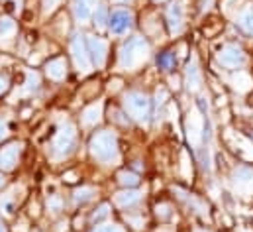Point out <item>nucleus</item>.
Segmentation results:
<instances>
[{
  "instance_id": "obj_1",
  "label": "nucleus",
  "mask_w": 253,
  "mask_h": 232,
  "mask_svg": "<svg viewBox=\"0 0 253 232\" xmlns=\"http://www.w3.org/2000/svg\"><path fill=\"white\" fill-rule=\"evenodd\" d=\"M90 154L94 160H98L100 164L106 166H114L120 160V152H118V140L116 134L110 130L98 132L92 136L90 140Z\"/></svg>"
},
{
  "instance_id": "obj_2",
  "label": "nucleus",
  "mask_w": 253,
  "mask_h": 232,
  "mask_svg": "<svg viewBox=\"0 0 253 232\" xmlns=\"http://www.w3.org/2000/svg\"><path fill=\"white\" fill-rule=\"evenodd\" d=\"M149 58V44L143 38H131L120 50L118 67L124 71H135L139 65H143Z\"/></svg>"
},
{
  "instance_id": "obj_3",
  "label": "nucleus",
  "mask_w": 253,
  "mask_h": 232,
  "mask_svg": "<svg viewBox=\"0 0 253 232\" xmlns=\"http://www.w3.org/2000/svg\"><path fill=\"white\" fill-rule=\"evenodd\" d=\"M75 140H77V130L71 122H63L53 138V144H51V158L53 160H61L65 156L71 154L73 146H75Z\"/></svg>"
},
{
  "instance_id": "obj_4",
  "label": "nucleus",
  "mask_w": 253,
  "mask_h": 232,
  "mask_svg": "<svg viewBox=\"0 0 253 232\" xmlns=\"http://www.w3.org/2000/svg\"><path fill=\"white\" fill-rule=\"evenodd\" d=\"M124 109H126V113L131 118H135L137 122L145 124L147 118H149L151 105H149V99L143 93H127L124 97Z\"/></svg>"
},
{
  "instance_id": "obj_5",
  "label": "nucleus",
  "mask_w": 253,
  "mask_h": 232,
  "mask_svg": "<svg viewBox=\"0 0 253 232\" xmlns=\"http://www.w3.org/2000/svg\"><path fill=\"white\" fill-rule=\"evenodd\" d=\"M71 54H73V59H75V65L81 73H88L92 69V61H90V54H88V46L84 44L83 36L77 34L73 36L71 40Z\"/></svg>"
},
{
  "instance_id": "obj_6",
  "label": "nucleus",
  "mask_w": 253,
  "mask_h": 232,
  "mask_svg": "<svg viewBox=\"0 0 253 232\" xmlns=\"http://www.w3.org/2000/svg\"><path fill=\"white\" fill-rule=\"evenodd\" d=\"M202 132H204V118L196 109H192L189 116H187V138H189L190 146H198L200 144Z\"/></svg>"
},
{
  "instance_id": "obj_7",
  "label": "nucleus",
  "mask_w": 253,
  "mask_h": 232,
  "mask_svg": "<svg viewBox=\"0 0 253 232\" xmlns=\"http://www.w3.org/2000/svg\"><path fill=\"white\" fill-rule=\"evenodd\" d=\"M218 61H220L224 67H228V69H238V67H242V65L246 63V54H244V50L238 48V46H226V48L218 54Z\"/></svg>"
},
{
  "instance_id": "obj_8",
  "label": "nucleus",
  "mask_w": 253,
  "mask_h": 232,
  "mask_svg": "<svg viewBox=\"0 0 253 232\" xmlns=\"http://www.w3.org/2000/svg\"><path fill=\"white\" fill-rule=\"evenodd\" d=\"M86 46H88V54L90 59L96 67H104L106 63V54H108V44L102 38L96 36H86Z\"/></svg>"
},
{
  "instance_id": "obj_9",
  "label": "nucleus",
  "mask_w": 253,
  "mask_h": 232,
  "mask_svg": "<svg viewBox=\"0 0 253 232\" xmlns=\"http://www.w3.org/2000/svg\"><path fill=\"white\" fill-rule=\"evenodd\" d=\"M110 30L112 34L116 36H122V34H127L133 26V14L127 12V10H116L112 16H110Z\"/></svg>"
},
{
  "instance_id": "obj_10",
  "label": "nucleus",
  "mask_w": 253,
  "mask_h": 232,
  "mask_svg": "<svg viewBox=\"0 0 253 232\" xmlns=\"http://www.w3.org/2000/svg\"><path fill=\"white\" fill-rule=\"evenodd\" d=\"M20 152H22V144L20 142H14V144H8L6 148H2L0 150V170L2 172L14 170L16 164H18Z\"/></svg>"
},
{
  "instance_id": "obj_11",
  "label": "nucleus",
  "mask_w": 253,
  "mask_h": 232,
  "mask_svg": "<svg viewBox=\"0 0 253 232\" xmlns=\"http://www.w3.org/2000/svg\"><path fill=\"white\" fill-rule=\"evenodd\" d=\"M183 22H185V10L181 2H173L167 10V24L171 34H179L183 30Z\"/></svg>"
},
{
  "instance_id": "obj_12",
  "label": "nucleus",
  "mask_w": 253,
  "mask_h": 232,
  "mask_svg": "<svg viewBox=\"0 0 253 232\" xmlns=\"http://www.w3.org/2000/svg\"><path fill=\"white\" fill-rule=\"evenodd\" d=\"M185 77H187V87H189V91H192V93L200 91V87H202V75H200V69H198L196 58L190 59V63L187 65V73H185Z\"/></svg>"
},
{
  "instance_id": "obj_13",
  "label": "nucleus",
  "mask_w": 253,
  "mask_h": 232,
  "mask_svg": "<svg viewBox=\"0 0 253 232\" xmlns=\"http://www.w3.org/2000/svg\"><path fill=\"white\" fill-rule=\"evenodd\" d=\"M73 14L79 24H86L92 16V0H73Z\"/></svg>"
},
{
  "instance_id": "obj_14",
  "label": "nucleus",
  "mask_w": 253,
  "mask_h": 232,
  "mask_svg": "<svg viewBox=\"0 0 253 232\" xmlns=\"http://www.w3.org/2000/svg\"><path fill=\"white\" fill-rule=\"evenodd\" d=\"M45 73L53 81H63L65 75H67V61L63 58H57L53 59V61H49L47 67H45Z\"/></svg>"
},
{
  "instance_id": "obj_15",
  "label": "nucleus",
  "mask_w": 253,
  "mask_h": 232,
  "mask_svg": "<svg viewBox=\"0 0 253 232\" xmlns=\"http://www.w3.org/2000/svg\"><path fill=\"white\" fill-rule=\"evenodd\" d=\"M102 103H94V105H90V107H86L84 111H83V124L84 126H94V124H98L100 120H102Z\"/></svg>"
},
{
  "instance_id": "obj_16",
  "label": "nucleus",
  "mask_w": 253,
  "mask_h": 232,
  "mask_svg": "<svg viewBox=\"0 0 253 232\" xmlns=\"http://www.w3.org/2000/svg\"><path fill=\"white\" fill-rule=\"evenodd\" d=\"M141 199V191H135V189H127V191H120V193H116L114 195V203L118 205V207H131V205H135L137 201Z\"/></svg>"
},
{
  "instance_id": "obj_17",
  "label": "nucleus",
  "mask_w": 253,
  "mask_h": 232,
  "mask_svg": "<svg viewBox=\"0 0 253 232\" xmlns=\"http://www.w3.org/2000/svg\"><path fill=\"white\" fill-rule=\"evenodd\" d=\"M14 36H16V22L12 18H2L0 20V44L8 46Z\"/></svg>"
},
{
  "instance_id": "obj_18",
  "label": "nucleus",
  "mask_w": 253,
  "mask_h": 232,
  "mask_svg": "<svg viewBox=\"0 0 253 232\" xmlns=\"http://www.w3.org/2000/svg\"><path fill=\"white\" fill-rule=\"evenodd\" d=\"M232 83H234L236 91H240V93H246V91L252 89V77H250L248 73H244V71H238V73L232 77Z\"/></svg>"
},
{
  "instance_id": "obj_19",
  "label": "nucleus",
  "mask_w": 253,
  "mask_h": 232,
  "mask_svg": "<svg viewBox=\"0 0 253 232\" xmlns=\"http://www.w3.org/2000/svg\"><path fill=\"white\" fill-rule=\"evenodd\" d=\"M16 191H18V189H14L12 193H8V195L0 197V211H2L4 215H12V211H14V205L20 201V195L16 197Z\"/></svg>"
},
{
  "instance_id": "obj_20",
  "label": "nucleus",
  "mask_w": 253,
  "mask_h": 232,
  "mask_svg": "<svg viewBox=\"0 0 253 232\" xmlns=\"http://www.w3.org/2000/svg\"><path fill=\"white\" fill-rule=\"evenodd\" d=\"M238 26L248 32V34H253V10H246L244 14L238 16Z\"/></svg>"
},
{
  "instance_id": "obj_21",
  "label": "nucleus",
  "mask_w": 253,
  "mask_h": 232,
  "mask_svg": "<svg viewBox=\"0 0 253 232\" xmlns=\"http://www.w3.org/2000/svg\"><path fill=\"white\" fill-rule=\"evenodd\" d=\"M106 22H108L106 6H104V4H98L96 14H94V26H96V30H104V28H106Z\"/></svg>"
},
{
  "instance_id": "obj_22",
  "label": "nucleus",
  "mask_w": 253,
  "mask_h": 232,
  "mask_svg": "<svg viewBox=\"0 0 253 232\" xmlns=\"http://www.w3.org/2000/svg\"><path fill=\"white\" fill-rule=\"evenodd\" d=\"M40 85V75L36 71H28L26 73V83H24V93H32L36 91Z\"/></svg>"
},
{
  "instance_id": "obj_23",
  "label": "nucleus",
  "mask_w": 253,
  "mask_h": 232,
  "mask_svg": "<svg viewBox=\"0 0 253 232\" xmlns=\"http://www.w3.org/2000/svg\"><path fill=\"white\" fill-rule=\"evenodd\" d=\"M94 193L96 191L92 187H81V189L75 191V203H86V201H90L94 197Z\"/></svg>"
},
{
  "instance_id": "obj_24",
  "label": "nucleus",
  "mask_w": 253,
  "mask_h": 232,
  "mask_svg": "<svg viewBox=\"0 0 253 232\" xmlns=\"http://www.w3.org/2000/svg\"><path fill=\"white\" fill-rule=\"evenodd\" d=\"M236 179V185H246V183H253V172L252 170H246V168H242V170H238L236 175H234Z\"/></svg>"
},
{
  "instance_id": "obj_25",
  "label": "nucleus",
  "mask_w": 253,
  "mask_h": 232,
  "mask_svg": "<svg viewBox=\"0 0 253 232\" xmlns=\"http://www.w3.org/2000/svg\"><path fill=\"white\" fill-rule=\"evenodd\" d=\"M118 181H120L122 185H126V187H133V185L139 183V177L135 174H131V172H120V174H118Z\"/></svg>"
},
{
  "instance_id": "obj_26",
  "label": "nucleus",
  "mask_w": 253,
  "mask_h": 232,
  "mask_svg": "<svg viewBox=\"0 0 253 232\" xmlns=\"http://www.w3.org/2000/svg\"><path fill=\"white\" fill-rule=\"evenodd\" d=\"M157 63H159V67L165 69V71L173 69V67H175V54H173V52H165V54L159 58Z\"/></svg>"
},
{
  "instance_id": "obj_27",
  "label": "nucleus",
  "mask_w": 253,
  "mask_h": 232,
  "mask_svg": "<svg viewBox=\"0 0 253 232\" xmlns=\"http://www.w3.org/2000/svg\"><path fill=\"white\" fill-rule=\"evenodd\" d=\"M47 209H49L51 213H59V211L63 209V199L57 197V195L49 197V201H47Z\"/></svg>"
},
{
  "instance_id": "obj_28",
  "label": "nucleus",
  "mask_w": 253,
  "mask_h": 232,
  "mask_svg": "<svg viewBox=\"0 0 253 232\" xmlns=\"http://www.w3.org/2000/svg\"><path fill=\"white\" fill-rule=\"evenodd\" d=\"M61 4V0H43V14H53L57 10V6Z\"/></svg>"
},
{
  "instance_id": "obj_29",
  "label": "nucleus",
  "mask_w": 253,
  "mask_h": 232,
  "mask_svg": "<svg viewBox=\"0 0 253 232\" xmlns=\"http://www.w3.org/2000/svg\"><path fill=\"white\" fill-rule=\"evenodd\" d=\"M108 213H110V205H102V207L92 215V221L98 223V221H102L104 217H108Z\"/></svg>"
},
{
  "instance_id": "obj_30",
  "label": "nucleus",
  "mask_w": 253,
  "mask_h": 232,
  "mask_svg": "<svg viewBox=\"0 0 253 232\" xmlns=\"http://www.w3.org/2000/svg\"><path fill=\"white\" fill-rule=\"evenodd\" d=\"M92 232H124L118 225H100V227H96Z\"/></svg>"
},
{
  "instance_id": "obj_31",
  "label": "nucleus",
  "mask_w": 253,
  "mask_h": 232,
  "mask_svg": "<svg viewBox=\"0 0 253 232\" xmlns=\"http://www.w3.org/2000/svg\"><path fill=\"white\" fill-rule=\"evenodd\" d=\"M181 160H183V175H185V177H190V170H189V156H187V152H183V154H181Z\"/></svg>"
},
{
  "instance_id": "obj_32",
  "label": "nucleus",
  "mask_w": 253,
  "mask_h": 232,
  "mask_svg": "<svg viewBox=\"0 0 253 232\" xmlns=\"http://www.w3.org/2000/svg\"><path fill=\"white\" fill-rule=\"evenodd\" d=\"M126 221L129 225H133V229H141L143 227V219H139V217H126Z\"/></svg>"
},
{
  "instance_id": "obj_33",
  "label": "nucleus",
  "mask_w": 253,
  "mask_h": 232,
  "mask_svg": "<svg viewBox=\"0 0 253 232\" xmlns=\"http://www.w3.org/2000/svg\"><path fill=\"white\" fill-rule=\"evenodd\" d=\"M157 217L167 219V217H169V205H159V207H157Z\"/></svg>"
},
{
  "instance_id": "obj_34",
  "label": "nucleus",
  "mask_w": 253,
  "mask_h": 232,
  "mask_svg": "<svg viewBox=\"0 0 253 232\" xmlns=\"http://www.w3.org/2000/svg\"><path fill=\"white\" fill-rule=\"evenodd\" d=\"M8 136V122L0 118V140H4Z\"/></svg>"
},
{
  "instance_id": "obj_35",
  "label": "nucleus",
  "mask_w": 253,
  "mask_h": 232,
  "mask_svg": "<svg viewBox=\"0 0 253 232\" xmlns=\"http://www.w3.org/2000/svg\"><path fill=\"white\" fill-rule=\"evenodd\" d=\"M8 91V77H2L0 75V95Z\"/></svg>"
},
{
  "instance_id": "obj_36",
  "label": "nucleus",
  "mask_w": 253,
  "mask_h": 232,
  "mask_svg": "<svg viewBox=\"0 0 253 232\" xmlns=\"http://www.w3.org/2000/svg\"><path fill=\"white\" fill-rule=\"evenodd\" d=\"M114 118H116L118 122H122V124H127V118H122V115H120V113H116V111H114Z\"/></svg>"
},
{
  "instance_id": "obj_37",
  "label": "nucleus",
  "mask_w": 253,
  "mask_h": 232,
  "mask_svg": "<svg viewBox=\"0 0 253 232\" xmlns=\"http://www.w3.org/2000/svg\"><path fill=\"white\" fill-rule=\"evenodd\" d=\"M120 85H122L120 81H112V83H110V91H118V89H120Z\"/></svg>"
},
{
  "instance_id": "obj_38",
  "label": "nucleus",
  "mask_w": 253,
  "mask_h": 232,
  "mask_svg": "<svg viewBox=\"0 0 253 232\" xmlns=\"http://www.w3.org/2000/svg\"><path fill=\"white\" fill-rule=\"evenodd\" d=\"M212 6V0H202V10H208Z\"/></svg>"
},
{
  "instance_id": "obj_39",
  "label": "nucleus",
  "mask_w": 253,
  "mask_h": 232,
  "mask_svg": "<svg viewBox=\"0 0 253 232\" xmlns=\"http://www.w3.org/2000/svg\"><path fill=\"white\" fill-rule=\"evenodd\" d=\"M65 179H67V181H75V174H67L65 175Z\"/></svg>"
},
{
  "instance_id": "obj_40",
  "label": "nucleus",
  "mask_w": 253,
  "mask_h": 232,
  "mask_svg": "<svg viewBox=\"0 0 253 232\" xmlns=\"http://www.w3.org/2000/svg\"><path fill=\"white\" fill-rule=\"evenodd\" d=\"M112 2H116V4H127V2H131V0H112Z\"/></svg>"
},
{
  "instance_id": "obj_41",
  "label": "nucleus",
  "mask_w": 253,
  "mask_h": 232,
  "mask_svg": "<svg viewBox=\"0 0 253 232\" xmlns=\"http://www.w3.org/2000/svg\"><path fill=\"white\" fill-rule=\"evenodd\" d=\"M0 232H6V227L2 225V221H0Z\"/></svg>"
},
{
  "instance_id": "obj_42",
  "label": "nucleus",
  "mask_w": 253,
  "mask_h": 232,
  "mask_svg": "<svg viewBox=\"0 0 253 232\" xmlns=\"http://www.w3.org/2000/svg\"><path fill=\"white\" fill-rule=\"evenodd\" d=\"M2 185H4V175L0 174V187H2Z\"/></svg>"
},
{
  "instance_id": "obj_43",
  "label": "nucleus",
  "mask_w": 253,
  "mask_h": 232,
  "mask_svg": "<svg viewBox=\"0 0 253 232\" xmlns=\"http://www.w3.org/2000/svg\"><path fill=\"white\" fill-rule=\"evenodd\" d=\"M153 2H157V4H159V2H165V0H153Z\"/></svg>"
},
{
  "instance_id": "obj_44",
  "label": "nucleus",
  "mask_w": 253,
  "mask_h": 232,
  "mask_svg": "<svg viewBox=\"0 0 253 232\" xmlns=\"http://www.w3.org/2000/svg\"><path fill=\"white\" fill-rule=\"evenodd\" d=\"M194 232H208V231H200V229H198V231H194Z\"/></svg>"
}]
</instances>
